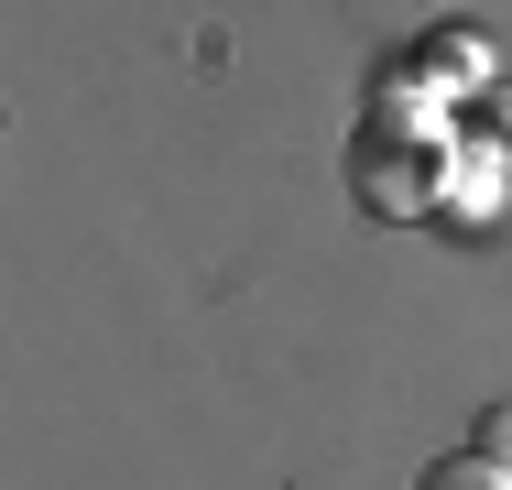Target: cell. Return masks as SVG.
<instances>
[{
	"mask_svg": "<svg viewBox=\"0 0 512 490\" xmlns=\"http://www.w3.org/2000/svg\"><path fill=\"white\" fill-rule=\"evenodd\" d=\"M480 458H502V469H512V403H491V414H480Z\"/></svg>",
	"mask_w": 512,
	"mask_h": 490,
	"instance_id": "obj_4",
	"label": "cell"
},
{
	"mask_svg": "<svg viewBox=\"0 0 512 490\" xmlns=\"http://www.w3.org/2000/svg\"><path fill=\"white\" fill-rule=\"evenodd\" d=\"M414 490H512V469H502V458H480V447H458V458H436Z\"/></svg>",
	"mask_w": 512,
	"mask_h": 490,
	"instance_id": "obj_2",
	"label": "cell"
},
{
	"mask_svg": "<svg viewBox=\"0 0 512 490\" xmlns=\"http://www.w3.org/2000/svg\"><path fill=\"white\" fill-rule=\"evenodd\" d=\"M349 196H360L371 218H425V207H436V142L404 131L393 109H371L360 142H349Z\"/></svg>",
	"mask_w": 512,
	"mask_h": 490,
	"instance_id": "obj_1",
	"label": "cell"
},
{
	"mask_svg": "<svg viewBox=\"0 0 512 490\" xmlns=\"http://www.w3.org/2000/svg\"><path fill=\"white\" fill-rule=\"evenodd\" d=\"M480 131H512V88H480ZM512 153V142H502Z\"/></svg>",
	"mask_w": 512,
	"mask_h": 490,
	"instance_id": "obj_5",
	"label": "cell"
},
{
	"mask_svg": "<svg viewBox=\"0 0 512 490\" xmlns=\"http://www.w3.org/2000/svg\"><path fill=\"white\" fill-rule=\"evenodd\" d=\"M436 55H447V77H491V33H469V22H447Z\"/></svg>",
	"mask_w": 512,
	"mask_h": 490,
	"instance_id": "obj_3",
	"label": "cell"
}]
</instances>
